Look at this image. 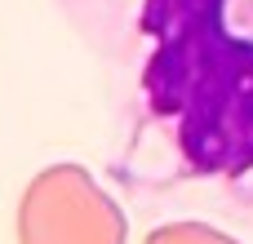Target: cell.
I'll return each instance as SVG.
<instances>
[{
	"label": "cell",
	"instance_id": "6da1fadb",
	"mask_svg": "<svg viewBox=\"0 0 253 244\" xmlns=\"http://www.w3.org/2000/svg\"><path fill=\"white\" fill-rule=\"evenodd\" d=\"M151 36L142 98L196 178L253 173V40L227 27V0H142Z\"/></svg>",
	"mask_w": 253,
	"mask_h": 244
},
{
	"label": "cell",
	"instance_id": "3957f363",
	"mask_svg": "<svg viewBox=\"0 0 253 244\" xmlns=\"http://www.w3.org/2000/svg\"><path fill=\"white\" fill-rule=\"evenodd\" d=\"M147 244H240V240L209 222H165L147 236Z\"/></svg>",
	"mask_w": 253,
	"mask_h": 244
},
{
	"label": "cell",
	"instance_id": "7a4b0ae2",
	"mask_svg": "<svg viewBox=\"0 0 253 244\" xmlns=\"http://www.w3.org/2000/svg\"><path fill=\"white\" fill-rule=\"evenodd\" d=\"M125 209L84 164L40 169L18 200V244H125Z\"/></svg>",
	"mask_w": 253,
	"mask_h": 244
}]
</instances>
